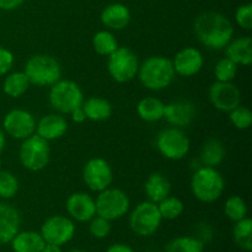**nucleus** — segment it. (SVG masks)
Segmentation results:
<instances>
[{"label": "nucleus", "instance_id": "obj_41", "mask_svg": "<svg viewBox=\"0 0 252 252\" xmlns=\"http://www.w3.org/2000/svg\"><path fill=\"white\" fill-rule=\"evenodd\" d=\"M106 252H135L130 246L125 245V244H115L111 245Z\"/></svg>", "mask_w": 252, "mask_h": 252}, {"label": "nucleus", "instance_id": "obj_20", "mask_svg": "<svg viewBox=\"0 0 252 252\" xmlns=\"http://www.w3.org/2000/svg\"><path fill=\"white\" fill-rule=\"evenodd\" d=\"M130 19H132L130 10L121 2H113V4L107 5L100 15L102 25L110 31L125 30L130 24Z\"/></svg>", "mask_w": 252, "mask_h": 252}, {"label": "nucleus", "instance_id": "obj_23", "mask_svg": "<svg viewBox=\"0 0 252 252\" xmlns=\"http://www.w3.org/2000/svg\"><path fill=\"white\" fill-rule=\"evenodd\" d=\"M84 112H85L86 120L93 121V122H103L107 121L112 116L113 108L110 101L102 97H89L84 100L83 105Z\"/></svg>", "mask_w": 252, "mask_h": 252}, {"label": "nucleus", "instance_id": "obj_32", "mask_svg": "<svg viewBox=\"0 0 252 252\" xmlns=\"http://www.w3.org/2000/svg\"><path fill=\"white\" fill-rule=\"evenodd\" d=\"M224 213L231 221H239L248 217V204L240 196H231L224 203Z\"/></svg>", "mask_w": 252, "mask_h": 252}, {"label": "nucleus", "instance_id": "obj_31", "mask_svg": "<svg viewBox=\"0 0 252 252\" xmlns=\"http://www.w3.org/2000/svg\"><path fill=\"white\" fill-rule=\"evenodd\" d=\"M165 252H203V241L193 236H179L167 244Z\"/></svg>", "mask_w": 252, "mask_h": 252}, {"label": "nucleus", "instance_id": "obj_17", "mask_svg": "<svg viewBox=\"0 0 252 252\" xmlns=\"http://www.w3.org/2000/svg\"><path fill=\"white\" fill-rule=\"evenodd\" d=\"M196 116V106L189 100H176L165 105L164 120L171 127L185 128L191 125Z\"/></svg>", "mask_w": 252, "mask_h": 252}, {"label": "nucleus", "instance_id": "obj_18", "mask_svg": "<svg viewBox=\"0 0 252 252\" xmlns=\"http://www.w3.org/2000/svg\"><path fill=\"white\" fill-rule=\"evenodd\" d=\"M21 216L11 204L0 202V245L11 243L14 236L20 231Z\"/></svg>", "mask_w": 252, "mask_h": 252}, {"label": "nucleus", "instance_id": "obj_3", "mask_svg": "<svg viewBox=\"0 0 252 252\" xmlns=\"http://www.w3.org/2000/svg\"><path fill=\"white\" fill-rule=\"evenodd\" d=\"M225 189V181L216 167L199 166L191 179L192 194L202 203L218 201Z\"/></svg>", "mask_w": 252, "mask_h": 252}, {"label": "nucleus", "instance_id": "obj_38", "mask_svg": "<svg viewBox=\"0 0 252 252\" xmlns=\"http://www.w3.org/2000/svg\"><path fill=\"white\" fill-rule=\"evenodd\" d=\"M15 57L11 51L0 46V76L6 75L14 66Z\"/></svg>", "mask_w": 252, "mask_h": 252}, {"label": "nucleus", "instance_id": "obj_25", "mask_svg": "<svg viewBox=\"0 0 252 252\" xmlns=\"http://www.w3.org/2000/svg\"><path fill=\"white\" fill-rule=\"evenodd\" d=\"M14 252H42L46 241L37 231H19L11 240Z\"/></svg>", "mask_w": 252, "mask_h": 252}, {"label": "nucleus", "instance_id": "obj_28", "mask_svg": "<svg viewBox=\"0 0 252 252\" xmlns=\"http://www.w3.org/2000/svg\"><path fill=\"white\" fill-rule=\"evenodd\" d=\"M94 51L102 57H108L118 48V42L110 30H101L93 37Z\"/></svg>", "mask_w": 252, "mask_h": 252}, {"label": "nucleus", "instance_id": "obj_34", "mask_svg": "<svg viewBox=\"0 0 252 252\" xmlns=\"http://www.w3.org/2000/svg\"><path fill=\"white\" fill-rule=\"evenodd\" d=\"M238 66L233 61L224 57L219 59L214 65V76L216 81H223V83H229L236 78L238 74Z\"/></svg>", "mask_w": 252, "mask_h": 252}, {"label": "nucleus", "instance_id": "obj_12", "mask_svg": "<svg viewBox=\"0 0 252 252\" xmlns=\"http://www.w3.org/2000/svg\"><path fill=\"white\" fill-rule=\"evenodd\" d=\"M39 234L47 244L63 246L75 235V224L68 217L52 216L42 224Z\"/></svg>", "mask_w": 252, "mask_h": 252}, {"label": "nucleus", "instance_id": "obj_19", "mask_svg": "<svg viewBox=\"0 0 252 252\" xmlns=\"http://www.w3.org/2000/svg\"><path fill=\"white\" fill-rule=\"evenodd\" d=\"M66 118L61 113H49L43 116L36 125V134L47 142L57 140L63 137L68 130Z\"/></svg>", "mask_w": 252, "mask_h": 252}, {"label": "nucleus", "instance_id": "obj_8", "mask_svg": "<svg viewBox=\"0 0 252 252\" xmlns=\"http://www.w3.org/2000/svg\"><path fill=\"white\" fill-rule=\"evenodd\" d=\"M158 152L167 160H181L191 149V142L182 128L169 127L160 130L155 140Z\"/></svg>", "mask_w": 252, "mask_h": 252}, {"label": "nucleus", "instance_id": "obj_40", "mask_svg": "<svg viewBox=\"0 0 252 252\" xmlns=\"http://www.w3.org/2000/svg\"><path fill=\"white\" fill-rule=\"evenodd\" d=\"M70 118L74 123H78V125H81V123L85 122L86 116H85V112H84L83 107L80 106V107L75 108V110L70 113Z\"/></svg>", "mask_w": 252, "mask_h": 252}, {"label": "nucleus", "instance_id": "obj_7", "mask_svg": "<svg viewBox=\"0 0 252 252\" xmlns=\"http://www.w3.org/2000/svg\"><path fill=\"white\" fill-rule=\"evenodd\" d=\"M96 214L107 220H117L128 213L130 201L128 194L121 189H108L98 192L95 198Z\"/></svg>", "mask_w": 252, "mask_h": 252}, {"label": "nucleus", "instance_id": "obj_16", "mask_svg": "<svg viewBox=\"0 0 252 252\" xmlns=\"http://www.w3.org/2000/svg\"><path fill=\"white\" fill-rule=\"evenodd\" d=\"M65 208L69 217L79 223H86L96 216L95 198L86 192H74L66 198Z\"/></svg>", "mask_w": 252, "mask_h": 252}, {"label": "nucleus", "instance_id": "obj_35", "mask_svg": "<svg viewBox=\"0 0 252 252\" xmlns=\"http://www.w3.org/2000/svg\"><path fill=\"white\" fill-rule=\"evenodd\" d=\"M229 121L231 125L236 128V129L245 130L251 127L252 123V112L250 108L245 107V106L239 105L230 112H228Z\"/></svg>", "mask_w": 252, "mask_h": 252}, {"label": "nucleus", "instance_id": "obj_30", "mask_svg": "<svg viewBox=\"0 0 252 252\" xmlns=\"http://www.w3.org/2000/svg\"><path fill=\"white\" fill-rule=\"evenodd\" d=\"M158 209H159L162 219L174 220V219L180 218L184 214L185 204L181 199L170 194L158 203Z\"/></svg>", "mask_w": 252, "mask_h": 252}, {"label": "nucleus", "instance_id": "obj_33", "mask_svg": "<svg viewBox=\"0 0 252 252\" xmlns=\"http://www.w3.org/2000/svg\"><path fill=\"white\" fill-rule=\"evenodd\" d=\"M20 184L12 172L0 170V198L11 199L17 194Z\"/></svg>", "mask_w": 252, "mask_h": 252}, {"label": "nucleus", "instance_id": "obj_26", "mask_svg": "<svg viewBox=\"0 0 252 252\" xmlns=\"http://www.w3.org/2000/svg\"><path fill=\"white\" fill-rule=\"evenodd\" d=\"M165 103L157 97H144L137 103V113L144 122L154 123L164 120Z\"/></svg>", "mask_w": 252, "mask_h": 252}, {"label": "nucleus", "instance_id": "obj_43", "mask_svg": "<svg viewBox=\"0 0 252 252\" xmlns=\"http://www.w3.org/2000/svg\"><path fill=\"white\" fill-rule=\"evenodd\" d=\"M5 145H6V137H5V132L0 128V154L2 153V150L5 149Z\"/></svg>", "mask_w": 252, "mask_h": 252}, {"label": "nucleus", "instance_id": "obj_29", "mask_svg": "<svg viewBox=\"0 0 252 252\" xmlns=\"http://www.w3.org/2000/svg\"><path fill=\"white\" fill-rule=\"evenodd\" d=\"M233 235L239 248L248 252L252 250V220L249 217L235 221Z\"/></svg>", "mask_w": 252, "mask_h": 252}, {"label": "nucleus", "instance_id": "obj_6", "mask_svg": "<svg viewBox=\"0 0 252 252\" xmlns=\"http://www.w3.org/2000/svg\"><path fill=\"white\" fill-rule=\"evenodd\" d=\"M20 162L26 170L38 172L46 169L51 160L49 142L38 137L34 133L31 137L22 140L19 150Z\"/></svg>", "mask_w": 252, "mask_h": 252}, {"label": "nucleus", "instance_id": "obj_5", "mask_svg": "<svg viewBox=\"0 0 252 252\" xmlns=\"http://www.w3.org/2000/svg\"><path fill=\"white\" fill-rule=\"evenodd\" d=\"M49 105L57 113L70 115L84 102V94L80 86L73 80H61L51 86L48 95Z\"/></svg>", "mask_w": 252, "mask_h": 252}, {"label": "nucleus", "instance_id": "obj_15", "mask_svg": "<svg viewBox=\"0 0 252 252\" xmlns=\"http://www.w3.org/2000/svg\"><path fill=\"white\" fill-rule=\"evenodd\" d=\"M171 61L175 73L185 78L197 75L204 65L203 54L194 47H185L180 49Z\"/></svg>", "mask_w": 252, "mask_h": 252}, {"label": "nucleus", "instance_id": "obj_4", "mask_svg": "<svg viewBox=\"0 0 252 252\" xmlns=\"http://www.w3.org/2000/svg\"><path fill=\"white\" fill-rule=\"evenodd\" d=\"M24 73L31 85L51 88L62 79V66L61 63L49 54H36L26 62Z\"/></svg>", "mask_w": 252, "mask_h": 252}, {"label": "nucleus", "instance_id": "obj_36", "mask_svg": "<svg viewBox=\"0 0 252 252\" xmlns=\"http://www.w3.org/2000/svg\"><path fill=\"white\" fill-rule=\"evenodd\" d=\"M89 231L96 239H105L111 233V221L96 214L89 220Z\"/></svg>", "mask_w": 252, "mask_h": 252}, {"label": "nucleus", "instance_id": "obj_1", "mask_svg": "<svg viewBox=\"0 0 252 252\" xmlns=\"http://www.w3.org/2000/svg\"><path fill=\"white\" fill-rule=\"evenodd\" d=\"M193 30L198 41L213 51H220L233 39L234 26L225 15L206 11L194 19Z\"/></svg>", "mask_w": 252, "mask_h": 252}, {"label": "nucleus", "instance_id": "obj_21", "mask_svg": "<svg viewBox=\"0 0 252 252\" xmlns=\"http://www.w3.org/2000/svg\"><path fill=\"white\" fill-rule=\"evenodd\" d=\"M225 57L236 65L249 66L252 63V39L250 36L231 39L225 47Z\"/></svg>", "mask_w": 252, "mask_h": 252}, {"label": "nucleus", "instance_id": "obj_37", "mask_svg": "<svg viewBox=\"0 0 252 252\" xmlns=\"http://www.w3.org/2000/svg\"><path fill=\"white\" fill-rule=\"evenodd\" d=\"M235 22L238 26H240L244 30L252 29V4H243L236 9L235 11Z\"/></svg>", "mask_w": 252, "mask_h": 252}, {"label": "nucleus", "instance_id": "obj_45", "mask_svg": "<svg viewBox=\"0 0 252 252\" xmlns=\"http://www.w3.org/2000/svg\"><path fill=\"white\" fill-rule=\"evenodd\" d=\"M0 170H1V160H0Z\"/></svg>", "mask_w": 252, "mask_h": 252}, {"label": "nucleus", "instance_id": "obj_27", "mask_svg": "<svg viewBox=\"0 0 252 252\" xmlns=\"http://www.w3.org/2000/svg\"><path fill=\"white\" fill-rule=\"evenodd\" d=\"M30 86L31 84L24 71H14V73H7L5 76L2 91L9 97L19 98L27 93Z\"/></svg>", "mask_w": 252, "mask_h": 252}, {"label": "nucleus", "instance_id": "obj_39", "mask_svg": "<svg viewBox=\"0 0 252 252\" xmlns=\"http://www.w3.org/2000/svg\"><path fill=\"white\" fill-rule=\"evenodd\" d=\"M25 0H0V10L4 11H12L16 10L24 4Z\"/></svg>", "mask_w": 252, "mask_h": 252}, {"label": "nucleus", "instance_id": "obj_24", "mask_svg": "<svg viewBox=\"0 0 252 252\" xmlns=\"http://www.w3.org/2000/svg\"><path fill=\"white\" fill-rule=\"evenodd\" d=\"M225 147L223 142L217 138H211L202 145L201 153H199V161L202 166L218 167L225 159Z\"/></svg>", "mask_w": 252, "mask_h": 252}, {"label": "nucleus", "instance_id": "obj_11", "mask_svg": "<svg viewBox=\"0 0 252 252\" xmlns=\"http://www.w3.org/2000/svg\"><path fill=\"white\" fill-rule=\"evenodd\" d=\"M83 180L90 191L98 193L112 185V167L107 160L102 158H93L84 165Z\"/></svg>", "mask_w": 252, "mask_h": 252}, {"label": "nucleus", "instance_id": "obj_9", "mask_svg": "<svg viewBox=\"0 0 252 252\" xmlns=\"http://www.w3.org/2000/svg\"><path fill=\"white\" fill-rule=\"evenodd\" d=\"M107 70L111 78L120 84L128 83L137 76L139 61L134 52L128 47H118L107 57Z\"/></svg>", "mask_w": 252, "mask_h": 252}, {"label": "nucleus", "instance_id": "obj_42", "mask_svg": "<svg viewBox=\"0 0 252 252\" xmlns=\"http://www.w3.org/2000/svg\"><path fill=\"white\" fill-rule=\"evenodd\" d=\"M62 246H58V245H54V244H47L44 245L43 250L42 252H62Z\"/></svg>", "mask_w": 252, "mask_h": 252}, {"label": "nucleus", "instance_id": "obj_2", "mask_svg": "<svg viewBox=\"0 0 252 252\" xmlns=\"http://www.w3.org/2000/svg\"><path fill=\"white\" fill-rule=\"evenodd\" d=\"M137 76L145 89L160 91L171 85L176 73L171 59L164 56H152L139 64Z\"/></svg>", "mask_w": 252, "mask_h": 252}, {"label": "nucleus", "instance_id": "obj_44", "mask_svg": "<svg viewBox=\"0 0 252 252\" xmlns=\"http://www.w3.org/2000/svg\"><path fill=\"white\" fill-rule=\"evenodd\" d=\"M68 252H84V251L78 250V249H75V250H70V251H68Z\"/></svg>", "mask_w": 252, "mask_h": 252}, {"label": "nucleus", "instance_id": "obj_10", "mask_svg": "<svg viewBox=\"0 0 252 252\" xmlns=\"http://www.w3.org/2000/svg\"><path fill=\"white\" fill-rule=\"evenodd\" d=\"M162 218L158 204L150 201L140 202L134 207L129 216V226L138 236H152L161 225Z\"/></svg>", "mask_w": 252, "mask_h": 252}, {"label": "nucleus", "instance_id": "obj_22", "mask_svg": "<svg viewBox=\"0 0 252 252\" xmlns=\"http://www.w3.org/2000/svg\"><path fill=\"white\" fill-rule=\"evenodd\" d=\"M144 193L148 201L158 204L171 194V182L165 175L153 172L148 176L144 184Z\"/></svg>", "mask_w": 252, "mask_h": 252}, {"label": "nucleus", "instance_id": "obj_13", "mask_svg": "<svg viewBox=\"0 0 252 252\" xmlns=\"http://www.w3.org/2000/svg\"><path fill=\"white\" fill-rule=\"evenodd\" d=\"M36 120L31 112L22 108H14L5 115L2 128L14 139L24 140L36 133Z\"/></svg>", "mask_w": 252, "mask_h": 252}, {"label": "nucleus", "instance_id": "obj_14", "mask_svg": "<svg viewBox=\"0 0 252 252\" xmlns=\"http://www.w3.org/2000/svg\"><path fill=\"white\" fill-rule=\"evenodd\" d=\"M208 98L214 108L228 113L241 103V93L233 81H216L209 88Z\"/></svg>", "mask_w": 252, "mask_h": 252}]
</instances>
